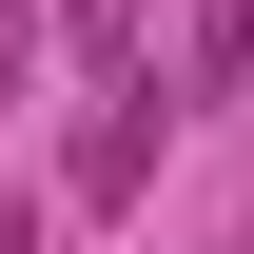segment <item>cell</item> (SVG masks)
<instances>
[{
  "instance_id": "1",
  "label": "cell",
  "mask_w": 254,
  "mask_h": 254,
  "mask_svg": "<svg viewBox=\"0 0 254 254\" xmlns=\"http://www.w3.org/2000/svg\"><path fill=\"white\" fill-rule=\"evenodd\" d=\"M157 157H176V98H157V78H118V98L78 118V157H59V195H78V215H118V195H157Z\"/></svg>"
},
{
  "instance_id": "2",
  "label": "cell",
  "mask_w": 254,
  "mask_h": 254,
  "mask_svg": "<svg viewBox=\"0 0 254 254\" xmlns=\"http://www.w3.org/2000/svg\"><path fill=\"white\" fill-rule=\"evenodd\" d=\"M59 39H78L98 78H137V0H59Z\"/></svg>"
},
{
  "instance_id": "3",
  "label": "cell",
  "mask_w": 254,
  "mask_h": 254,
  "mask_svg": "<svg viewBox=\"0 0 254 254\" xmlns=\"http://www.w3.org/2000/svg\"><path fill=\"white\" fill-rule=\"evenodd\" d=\"M0 254H39V195H0Z\"/></svg>"
}]
</instances>
